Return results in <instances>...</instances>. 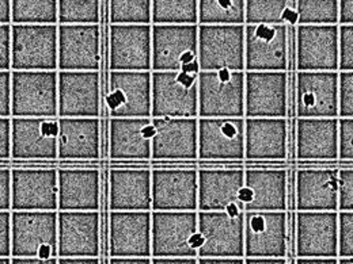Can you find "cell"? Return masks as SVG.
<instances>
[{"instance_id": "9c48e42d", "label": "cell", "mask_w": 353, "mask_h": 264, "mask_svg": "<svg viewBox=\"0 0 353 264\" xmlns=\"http://www.w3.org/2000/svg\"><path fill=\"white\" fill-rule=\"evenodd\" d=\"M11 71H59L57 26L11 25Z\"/></svg>"}, {"instance_id": "f6af8a7d", "label": "cell", "mask_w": 353, "mask_h": 264, "mask_svg": "<svg viewBox=\"0 0 353 264\" xmlns=\"http://www.w3.org/2000/svg\"><path fill=\"white\" fill-rule=\"evenodd\" d=\"M339 118H353V72H339Z\"/></svg>"}, {"instance_id": "277c9868", "label": "cell", "mask_w": 353, "mask_h": 264, "mask_svg": "<svg viewBox=\"0 0 353 264\" xmlns=\"http://www.w3.org/2000/svg\"><path fill=\"white\" fill-rule=\"evenodd\" d=\"M245 259V213L197 212V259Z\"/></svg>"}, {"instance_id": "ab89813d", "label": "cell", "mask_w": 353, "mask_h": 264, "mask_svg": "<svg viewBox=\"0 0 353 264\" xmlns=\"http://www.w3.org/2000/svg\"><path fill=\"white\" fill-rule=\"evenodd\" d=\"M102 4L99 0H57V26L99 25Z\"/></svg>"}, {"instance_id": "9a60e30c", "label": "cell", "mask_w": 353, "mask_h": 264, "mask_svg": "<svg viewBox=\"0 0 353 264\" xmlns=\"http://www.w3.org/2000/svg\"><path fill=\"white\" fill-rule=\"evenodd\" d=\"M339 259V212H296L294 259Z\"/></svg>"}, {"instance_id": "be15d7a7", "label": "cell", "mask_w": 353, "mask_h": 264, "mask_svg": "<svg viewBox=\"0 0 353 264\" xmlns=\"http://www.w3.org/2000/svg\"><path fill=\"white\" fill-rule=\"evenodd\" d=\"M291 262L287 259H245V264H291Z\"/></svg>"}, {"instance_id": "d6a6232c", "label": "cell", "mask_w": 353, "mask_h": 264, "mask_svg": "<svg viewBox=\"0 0 353 264\" xmlns=\"http://www.w3.org/2000/svg\"><path fill=\"white\" fill-rule=\"evenodd\" d=\"M151 118H109V159L113 162H150Z\"/></svg>"}, {"instance_id": "bcb514c9", "label": "cell", "mask_w": 353, "mask_h": 264, "mask_svg": "<svg viewBox=\"0 0 353 264\" xmlns=\"http://www.w3.org/2000/svg\"><path fill=\"white\" fill-rule=\"evenodd\" d=\"M339 212H353V166L339 168Z\"/></svg>"}, {"instance_id": "d590c367", "label": "cell", "mask_w": 353, "mask_h": 264, "mask_svg": "<svg viewBox=\"0 0 353 264\" xmlns=\"http://www.w3.org/2000/svg\"><path fill=\"white\" fill-rule=\"evenodd\" d=\"M296 0H246L245 26H296Z\"/></svg>"}, {"instance_id": "5b68a950", "label": "cell", "mask_w": 353, "mask_h": 264, "mask_svg": "<svg viewBox=\"0 0 353 264\" xmlns=\"http://www.w3.org/2000/svg\"><path fill=\"white\" fill-rule=\"evenodd\" d=\"M11 258H57V212H11Z\"/></svg>"}, {"instance_id": "ffe728a7", "label": "cell", "mask_w": 353, "mask_h": 264, "mask_svg": "<svg viewBox=\"0 0 353 264\" xmlns=\"http://www.w3.org/2000/svg\"><path fill=\"white\" fill-rule=\"evenodd\" d=\"M59 118H99V72L57 71Z\"/></svg>"}, {"instance_id": "03108f58", "label": "cell", "mask_w": 353, "mask_h": 264, "mask_svg": "<svg viewBox=\"0 0 353 264\" xmlns=\"http://www.w3.org/2000/svg\"><path fill=\"white\" fill-rule=\"evenodd\" d=\"M0 264H11V258H0Z\"/></svg>"}, {"instance_id": "7dc6e473", "label": "cell", "mask_w": 353, "mask_h": 264, "mask_svg": "<svg viewBox=\"0 0 353 264\" xmlns=\"http://www.w3.org/2000/svg\"><path fill=\"white\" fill-rule=\"evenodd\" d=\"M339 72H353V26H340Z\"/></svg>"}, {"instance_id": "11a10c76", "label": "cell", "mask_w": 353, "mask_h": 264, "mask_svg": "<svg viewBox=\"0 0 353 264\" xmlns=\"http://www.w3.org/2000/svg\"><path fill=\"white\" fill-rule=\"evenodd\" d=\"M151 264H197L196 258H151Z\"/></svg>"}, {"instance_id": "680465c9", "label": "cell", "mask_w": 353, "mask_h": 264, "mask_svg": "<svg viewBox=\"0 0 353 264\" xmlns=\"http://www.w3.org/2000/svg\"><path fill=\"white\" fill-rule=\"evenodd\" d=\"M11 264H57V258L39 259V258H11Z\"/></svg>"}, {"instance_id": "f907efd6", "label": "cell", "mask_w": 353, "mask_h": 264, "mask_svg": "<svg viewBox=\"0 0 353 264\" xmlns=\"http://www.w3.org/2000/svg\"><path fill=\"white\" fill-rule=\"evenodd\" d=\"M0 258H11V212H0Z\"/></svg>"}, {"instance_id": "4fadbf2b", "label": "cell", "mask_w": 353, "mask_h": 264, "mask_svg": "<svg viewBox=\"0 0 353 264\" xmlns=\"http://www.w3.org/2000/svg\"><path fill=\"white\" fill-rule=\"evenodd\" d=\"M197 49L199 26H151V72H181Z\"/></svg>"}, {"instance_id": "6f0895ef", "label": "cell", "mask_w": 353, "mask_h": 264, "mask_svg": "<svg viewBox=\"0 0 353 264\" xmlns=\"http://www.w3.org/2000/svg\"><path fill=\"white\" fill-rule=\"evenodd\" d=\"M0 25H11V1L0 0Z\"/></svg>"}, {"instance_id": "ba28073f", "label": "cell", "mask_w": 353, "mask_h": 264, "mask_svg": "<svg viewBox=\"0 0 353 264\" xmlns=\"http://www.w3.org/2000/svg\"><path fill=\"white\" fill-rule=\"evenodd\" d=\"M151 212H199V167L151 170Z\"/></svg>"}, {"instance_id": "db71d44e", "label": "cell", "mask_w": 353, "mask_h": 264, "mask_svg": "<svg viewBox=\"0 0 353 264\" xmlns=\"http://www.w3.org/2000/svg\"><path fill=\"white\" fill-rule=\"evenodd\" d=\"M339 26H353V0H340Z\"/></svg>"}, {"instance_id": "1f68e13d", "label": "cell", "mask_w": 353, "mask_h": 264, "mask_svg": "<svg viewBox=\"0 0 353 264\" xmlns=\"http://www.w3.org/2000/svg\"><path fill=\"white\" fill-rule=\"evenodd\" d=\"M294 162H339V118L296 120Z\"/></svg>"}, {"instance_id": "e0dca14e", "label": "cell", "mask_w": 353, "mask_h": 264, "mask_svg": "<svg viewBox=\"0 0 353 264\" xmlns=\"http://www.w3.org/2000/svg\"><path fill=\"white\" fill-rule=\"evenodd\" d=\"M295 120L339 118V72H296Z\"/></svg>"}, {"instance_id": "681fc988", "label": "cell", "mask_w": 353, "mask_h": 264, "mask_svg": "<svg viewBox=\"0 0 353 264\" xmlns=\"http://www.w3.org/2000/svg\"><path fill=\"white\" fill-rule=\"evenodd\" d=\"M0 71H11V25H0Z\"/></svg>"}, {"instance_id": "30bf717a", "label": "cell", "mask_w": 353, "mask_h": 264, "mask_svg": "<svg viewBox=\"0 0 353 264\" xmlns=\"http://www.w3.org/2000/svg\"><path fill=\"white\" fill-rule=\"evenodd\" d=\"M200 71L245 72V26H199Z\"/></svg>"}, {"instance_id": "7402d4cb", "label": "cell", "mask_w": 353, "mask_h": 264, "mask_svg": "<svg viewBox=\"0 0 353 264\" xmlns=\"http://www.w3.org/2000/svg\"><path fill=\"white\" fill-rule=\"evenodd\" d=\"M101 26H57L59 71L99 72Z\"/></svg>"}, {"instance_id": "74e56055", "label": "cell", "mask_w": 353, "mask_h": 264, "mask_svg": "<svg viewBox=\"0 0 353 264\" xmlns=\"http://www.w3.org/2000/svg\"><path fill=\"white\" fill-rule=\"evenodd\" d=\"M245 0H199V26H245Z\"/></svg>"}, {"instance_id": "816d5d0a", "label": "cell", "mask_w": 353, "mask_h": 264, "mask_svg": "<svg viewBox=\"0 0 353 264\" xmlns=\"http://www.w3.org/2000/svg\"><path fill=\"white\" fill-rule=\"evenodd\" d=\"M0 212H11V170L0 167Z\"/></svg>"}, {"instance_id": "c3c4849f", "label": "cell", "mask_w": 353, "mask_h": 264, "mask_svg": "<svg viewBox=\"0 0 353 264\" xmlns=\"http://www.w3.org/2000/svg\"><path fill=\"white\" fill-rule=\"evenodd\" d=\"M0 118H11V71H0Z\"/></svg>"}, {"instance_id": "44dd1931", "label": "cell", "mask_w": 353, "mask_h": 264, "mask_svg": "<svg viewBox=\"0 0 353 264\" xmlns=\"http://www.w3.org/2000/svg\"><path fill=\"white\" fill-rule=\"evenodd\" d=\"M288 72H245V118L288 117Z\"/></svg>"}, {"instance_id": "8992f818", "label": "cell", "mask_w": 353, "mask_h": 264, "mask_svg": "<svg viewBox=\"0 0 353 264\" xmlns=\"http://www.w3.org/2000/svg\"><path fill=\"white\" fill-rule=\"evenodd\" d=\"M199 162L245 164V118H199Z\"/></svg>"}, {"instance_id": "9f6ffc18", "label": "cell", "mask_w": 353, "mask_h": 264, "mask_svg": "<svg viewBox=\"0 0 353 264\" xmlns=\"http://www.w3.org/2000/svg\"><path fill=\"white\" fill-rule=\"evenodd\" d=\"M197 264H245V259L236 258H200Z\"/></svg>"}, {"instance_id": "cb8c5ba5", "label": "cell", "mask_w": 353, "mask_h": 264, "mask_svg": "<svg viewBox=\"0 0 353 264\" xmlns=\"http://www.w3.org/2000/svg\"><path fill=\"white\" fill-rule=\"evenodd\" d=\"M288 168V167H287ZM285 167H245L243 212H288Z\"/></svg>"}, {"instance_id": "52a82bcc", "label": "cell", "mask_w": 353, "mask_h": 264, "mask_svg": "<svg viewBox=\"0 0 353 264\" xmlns=\"http://www.w3.org/2000/svg\"><path fill=\"white\" fill-rule=\"evenodd\" d=\"M151 258L197 259V212H151Z\"/></svg>"}, {"instance_id": "d6986e66", "label": "cell", "mask_w": 353, "mask_h": 264, "mask_svg": "<svg viewBox=\"0 0 353 264\" xmlns=\"http://www.w3.org/2000/svg\"><path fill=\"white\" fill-rule=\"evenodd\" d=\"M340 26H296V72H339Z\"/></svg>"}, {"instance_id": "d4e9b609", "label": "cell", "mask_w": 353, "mask_h": 264, "mask_svg": "<svg viewBox=\"0 0 353 264\" xmlns=\"http://www.w3.org/2000/svg\"><path fill=\"white\" fill-rule=\"evenodd\" d=\"M59 118H11L12 160H57Z\"/></svg>"}, {"instance_id": "7a4b0ae2", "label": "cell", "mask_w": 353, "mask_h": 264, "mask_svg": "<svg viewBox=\"0 0 353 264\" xmlns=\"http://www.w3.org/2000/svg\"><path fill=\"white\" fill-rule=\"evenodd\" d=\"M151 118H199V75L151 72Z\"/></svg>"}, {"instance_id": "f1b7e54d", "label": "cell", "mask_w": 353, "mask_h": 264, "mask_svg": "<svg viewBox=\"0 0 353 264\" xmlns=\"http://www.w3.org/2000/svg\"><path fill=\"white\" fill-rule=\"evenodd\" d=\"M288 163L287 118H245V164Z\"/></svg>"}, {"instance_id": "7bdbcfd3", "label": "cell", "mask_w": 353, "mask_h": 264, "mask_svg": "<svg viewBox=\"0 0 353 264\" xmlns=\"http://www.w3.org/2000/svg\"><path fill=\"white\" fill-rule=\"evenodd\" d=\"M339 259H353V212H339Z\"/></svg>"}, {"instance_id": "2e32d148", "label": "cell", "mask_w": 353, "mask_h": 264, "mask_svg": "<svg viewBox=\"0 0 353 264\" xmlns=\"http://www.w3.org/2000/svg\"><path fill=\"white\" fill-rule=\"evenodd\" d=\"M287 212L245 213V259H287Z\"/></svg>"}, {"instance_id": "ac0fdd59", "label": "cell", "mask_w": 353, "mask_h": 264, "mask_svg": "<svg viewBox=\"0 0 353 264\" xmlns=\"http://www.w3.org/2000/svg\"><path fill=\"white\" fill-rule=\"evenodd\" d=\"M109 118H151V72H110L105 95Z\"/></svg>"}, {"instance_id": "8d00e7d4", "label": "cell", "mask_w": 353, "mask_h": 264, "mask_svg": "<svg viewBox=\"0 0 353 264\" xmlns=\"http://www.w3.org/2000/svg\"><path fill=\"white\" fill-rule=\"evenodd\" d=\"M151 26H199V0H151Z\"/></svg>"}, {"instance_id": "5bb4252c", "label": "cell", "mask_w": 353, "mask_h": 264, "mask_svg": "<svg viewBox=\"0 0 353 264\" xmlns=\"http://www.w3.org/2000/svg\"><path fill=\"white\" fill-rule=\"evenodd\" d=\"M11 212H59L56 168H12Z\"/></svg>"}, {"instance_id": "f5cc1de1", "label": "cell", "mask_w": 353, "mask_h": 264, "mask_svg": "<svg viewBox=\"0 0 353 264\" xmlns=\"http://www.w3.org/2000/svg\"><path fill=\"white\" fill-rule=\"evenodd\" d=\"M11 159V118H0V160Z\"/></svg>"}, {"instance_id": "91938a15", "label": "cell", "mask_w": 353, "mask_h": 264, "mask_svg": "<svg viewBox=\"0 0 353 264\" xmlns=\"http://www.w3.org/2000/svg\"><path fill=\"white\" fill-rule=\"evenodd\" d=\"M109 264H151V258H109Z\"/></svg>"}, {"instance_id": "4dcf8cb0", "label": "cell", "mask_w": 353, "mask_h": 264, "mask_svg": "<svg viewBox=\"0 0 353 264\" xmlns=\"http://www.w3.org/2000/svg\"><path fill=\"white\" fill-rule=\"evenodd\" d=\"M109 212H151V170L128 167L109 170Z\"/></svg>"}, {"instance_id": "7c38bea8", "label": "cell", "mask_w": 353, "mask_h": 264, "mask_svg": "<svg viewBox=\"0 0 353 264\" xmlns=\"http://www.w3.org/2000/svg\"><path fill=\"white\" fill-rule=\"evenodd\" d=\"M288 71V25L245 26V72Z\"/></svg>"}, {"instance_id": "b9f144b4", "label": "cell", "mask_w": 353, "mask_h": 264, "mask_svg": "<svg viewBox=\"0 0 353 264\" xmlns=\"http://www.w3.org/2000/svg\"><path fill=\"white\" fill-rule=\"evenodd\" d=\"M296 26H339L340 0H296Z\"/></svg>"}, {"instance_id": "4316f807", "label": "cell", "mask_w": 353, "mask_h": 264, "mask_svg": "<svg viewBox=\"0 0 353 264\" xmlns=\"http://www.w3.org/2000/svg\"><path fill=\"white\" fill-rule=\"evenodd\" d=\"M109 71L151 72V26L109 25Z\"/></svg>"}, {"instance_id": "f35d334b", "label": "cell", "mask_w": 353, "mask_h": 264, "mask_svg": "<svg viewBox=\"0 0 353 264\" xmlns=\"http://www.w3.org/2000/svg\"><path fill=\"white\" fill-rule=\"evenodd\" d=\"M57 0H11V25L57 26Z\"/></svg>"}, {"instance_id": "6125c7cd", "label": "cell", "mask_w": 353, "mask_h": 264, "mask_svg": "<svg viewBox=\"0 0 353 264\" xmlns=\"http://www.w3.org/2000/svg\"><path fill=\"white\" fill-rule=\"evenodd\" d=\"M295 264H339L337 258H311V259H295Z\"/></svg>"}, {"instance_id": "e575fe53", "label": "cell", "mask_w": 353, "mask_h": 264, "mask_svg": "<svg viewBox=\"0 0 353 264\" xmlns=\"http://www.w3.org/2000/svg\"><path fill=\"white\" fill-rule=\"evenodd\" d=\"M59 212H99L101 174L98 168L57 170Z\"/></svg>"}, {"instance_id": "60d3db41", "label": "cell", "mask_w": 353, "mask_h": 264, "mask_svg": "<svg viewBox=\"0 0 353 264\" xmlns=\"http://www.w3.org/2000/svg\"><path fill=\"white\" fill-rule=\"evenodd\" d=\"M110 26H151V0L106 1Z\"/></svg>"}, {"instance_id": "8fae6325", "label": "cell", "mask_w": 353, "mask_h": 264, "mask_svg": "<svg viewBox=\"0 0 353 264\" xmlns=\"http://www.w3.org/2000/svg\"><path fill=\"white\" fill-rule=\"evenodd\" d=\"M151 162L199 160V118H151Z\"/></svg>"}, {"instance_id": "836d02e7", "label": "cell", "mask_w": 353, "mask_h": 264, "mask_svg": "<svg viewBox=\"0 0 353 264\" xmlns=\"http://www.w3.org/2000/svg\"><path fill=\"white\" fill-rule=\"evenodd\" d=\"M102 122L99 118H59L57 160H98Z\"/></svg>"}, {"instance_id": "3957f363", "label": "cell", "mask_w": 353, "mask_h": 264, "mask_svg": "<svg viewBox=\"0 0 353 264\" xmlns=\"http://www.w3.org/2000/svg\"><path fill=\"white\" fill-rule=\"evenodd\" d=\"M199 118H245V72L201 71Z\"/></svg>"}, {"instance_id": "6da1fadb", "label": "cell", "mask_w": 353, "mask_h": 264, "mask_svg": "<svg viewBox=\"0 0 353 264\" xmlns=\"http://www.w3.org/2000/svg\"><path fill=\"white\" fill-rule=\"evenodd\" d=\"M57 71H11V118H59Z\"/></svg>"}, {"instance_id": "ee69618b", "label": "cell", "mask_w": 353, "mask_h": 264, "mask_svg": "<svg viewBox=\"0 0 353 264\" xmlns=\"http://www.w3.org/2000/svg\"><path fill=\"white\" fill-rule=\"evenodd\" d=\"M339 162L353 164V118H339Z\"/></svg>"}, {"instance_id": "e7e4bbea", "label": "cell", "mask_w": 353, "mask_h": 264, "mask_svg": "<svg viewBox=\"0 0 353 264\" xmlns=\"http://www.w3.org/2000/svg\"><path fill=\"white\" fill-rule=\"evenodd\" d=\"M339 264H353V259H339Z\"/></svg>"}, {"instance_id": "f546056e", "label": "cell", "mask_w": 353, "mask_h": 264, "mask_svg": "<svg viewBox=\"0 0 353 264\" xmlns=\"http://www.w3.org/2000/svg\"><path fill=\"white\" fill-rule=\"evenodd\" d=\"M296 212H339V168L298 167Z\"/></svg>"}, {"instance_id": "83f0119b", "label": "cell", "mask_w": 353, "mask_h": 264, "mask_svg": "<svg viewBox=\"0 0 353 264\" xmlns=\"http://www.w3.org/2000/svg\"><path fill=\"white\" fill-rule=\"evenodd\" d=\"M245 184V167H200L199 212H225L239 206ZM243 210V208H242Z\"/></svg>"}, {"instance_id": "603a6c76", "label": "cell", "mask_w": 353, "mask_h": 264, "mask_svg": "<svg viewBox=\"0 0 353 264\" xmlns=\"http://www.w3.org/2000/svg\"><path fill=\"white\" fill-rule=\"evenodd\" d=\"M99 212H57V259L99 258Z\"/></svg>"}, {"instance_id": "484cf974", "label": "cell", "mask_w": 353, "mask_h": 264, "mask_svg": "<svg viewBox=\"0 0 353 264\" xmlns=\"http://www.w3.org/2000/svg\"><path fill=\"white\" fill-rule=\"evenodd\" d=\"M109 258H151V212H109Z\"/></svg>"}, {"instance_id": "94428289", "label": "cell", "mask_w": 353, "mask_h": 264, "mask_svg": "<svg viewBox=\"0 0 353 264\" xmlns=\"http://www.w3.org/2000/svg\"><path fill=\"white\" fill-rule=\"evenodd\" d=\"M57 264H101L98 258H59Z\"/></svg>"}]
</instances>
